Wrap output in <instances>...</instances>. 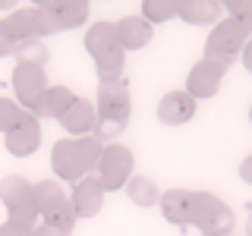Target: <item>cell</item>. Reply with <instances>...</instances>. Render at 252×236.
<instances>
[{"instance_id":"obj_16","label":"cell","mask_w":252,"mask_h":236,"mask_svg":"<svg viewBox=\"0 0 252 236\" xmlns=\"http://www.w3.org/2000/svg\"><path fill=\"white\" fill-rule=\"evenodd\" d=\"M94 120H98L94 104H92V101H85V98H76L73 107L60 117V126L69 132V139H82V136H92Z\"/></svg>"},{"instance_id":"obj_24","label":"cell","mask_w":252,"mask_h":236,"mask_svg":"<svg viewBox=\"0 0 252 236\" xmlns=\"http://www.w3.org/2000/svg\"><path fill=\"white\" fill-rule=\"evenodd\" d=\"M227 19H233L246 35H252V0H227Z\"/></svg>"},{"instance_id":"obj_30","label":"cell","mask_w":252,"mask_h":236,"mask_svg":"<svg viewBox=\"0 0 252 236\" xmlns=\"http://www.w3.org/2000/svg\"><path fill=\"white\" fill-rule=\"evenodd\" d=\"M240 179L252 186V154H249V157H243V164H240Z\"/></svg>"},{"instance_id":"obj_11","label":"cell","mask_w":252,"mask_h":236,"mask_svg":"<svg viewBox=\"0 0 252 236\" xmlns=\"http://www.w3.org/2000/svg\"><path fill=\"white\" fill-rule=\"evenodd\" d=\"M6 142V151L13 157H29L38 151V145H41V123H38V117L26 114V120H22L16 129H10L3 136Z\"/></svg>"},{"instance_id":"obj_20","label":"cell","mask_w":252,"mask_h":236,"mask_svg":"<svg viewBox=\"0 0 252 236\" xmlns=\"http://www.w3.org/2000/svg\"><path fill=\"white\" fill-rule=\"evenodd\" d=\"M69 199V192H63V186L57 179H41V183H35V202H38V214H47V211H54L57 205H63Z\"/></svg>"},{"instance_id":"obj_8","label":"cell","mask_w":252,"mask_h":236,"mask_svg":"<svg viewBox=\"0 0 252 236\" xmlns=\"http://www.w3.org/2000/svg\"><path fill=\"white\" fill-rule=\"evenodd\" d=\"M98 120H110V123H129L132 114V98H129V85L123 79L117 82H98V104H94Z\"/></svg>"},{"instance_id":"obj_4","label":"cell","mask_w":252,"mask_h":236,"mask_svg":"<svg viewBox=\"0 0 252 236\" xmlns=\"http://www.w3.org/2000/svg\"><path fill=\"white\" fill-rule=\"evenodd\" d=\"M252 35H246L240 26H236L233 19H220L215 29H211L208 41H205V60L215 63V66H220L227 73L230 69V63L243 54V44L249 41Z\"/></svg>"},{"instance_id":"obj_3","label":"cell","mask_w":252,"mask_h":236,"mask_svg":"<svg viewBox=\"0 0 252 236\" xmlns=\"http://www.w3.org/2000/svg\"><path fill=\"white\" fill-rule=\"evenodd\" d=\"M189 224L199 227L202 236H230L236 217L233 208L224 199H218L215 192H192V214Z\"/></svg>"},{"instance_id":"obj_13","label":"cell","mask_w":252,"mask_h":236,"mask_svg":"<svg viewBox=\"0 0 252 236\" xmlns=\"http://www.w3.org/2000/svg\"><path fill=\"white\" fill-rule=\"evenodd\" d=\"M195 117V101L186 91H167L158 101V120L164 126H183Z\"/></svg>"},{"instance_id":"obj_31","label":"cell","mask_w":252,"mask_h":236,"mask_svg":"<svg viewBox=\"0 0 252 236\" xmlns=\"http://www.w3.org/2000/svg\"><path fill=\"white\" fill-rule=\"evenodd\" d=\"M240 57H243V66H246V73L252 76V38L243 44V54H240Z\"/></svg>"},{"instance_id":"obj_12","label":"cell","mask_w":252,"mask_h":236,"mask_svg":"<svg viewBox=\"0 0 252 236\" xmlns=\"http://www.w3.org/2000/svg\"><path fill=\"white\" fill-rule=\"evenodd\" d=\"M114 29L123 51H142L145 44H152V35H155V26L145 22L142 16H120L114 22Z\"/></svg>"},{"instance_id":"obj_1","label":"cell","mask_w":252,"mask_h":236,"mask_svg":"<svg viewBox=\"0 0 252 236\" xmlns=\"http://www.w3.org/2000/svg\"><path fill=\"white\" fill-rule=\"evenodd\" d=\"M101 142L94 136H82V139H60L51 148V167L60 179L79 183L82 177H89L101 157Z\"/></svg>"},{"instance_id":"obj_25","label":"cell","mask_w":252,"mask_h":236,"mask_svg":"<svg viewBox=\"0 0 252 236\" xmlns=\"http://www.w3.org/2000/svg\"><path fill=\"white\" fill-rule=\"evenodd\" d=\"M22 120H26V110L16 104L13 98H0V132L6 136V132L16 129Z\"/></svg>"},{"instance_id":"obj_5","label":"cell","mask_w":252,"mask_h":236,"mask_svg":"<svg viewBox=\"0 0 252 236\" xmlns=\"http://www.w3.org/2000/svg\"><path fill=\"white\" fill-rule=\"evenodd\" d=\"M13 91H16V104L26 110V114L44 117V94H47L44 66L16 63V69H13Z\"/></svg>"},{"instance_id":"obj_19","label":"cell","mask_w":252,"mask_h":236,"mask_svg":"<svg viewBox=\"0 0 252 236\" xmlns=\"http://www.w3.org/2000/svg\"><path fill=\"white\" fill-rule=\"evenodd\" d=\"M3 31L16 41V47H19L22 41H32V38H35V19H32V6H29V10H13V13L3 19Z\"/></svg>"},{"instance_id":"obj_29","label":"cell","mask_w":252,"mask_h":236,"mask_svg":"<svg viewBox=\"0 0 252 236\" xmlns=\"http://www.w3.org/2000/svg\"><path fill=\"white\" fill-rule=\"evenodd\" d=\"M29 236H66L63 230H57V227H47V224H38V227H32V233Z\"/></svg>"},{"instance_id":"obj_26","label":"cell","mask_w":252,"mask_h":236,"mask_svg":"<svg viewBox=\"0 0 252 236\" xmlns=\"http://www.w3.org/2000/svg\"><path fill=\"white\" fill-rule=\"evenodd\" d=\"M32 19H35V38H41V41L60 31V29H57V22H54V16L44 10V3H41V0H38V3L32 6Z\"/></svg>"},{"instance_id":"obj_28","label":"cell","mask_w":252,"mask_h":236,"mask_svg":"<svg viewBox=\"0 0 252 236\" xmlns=\"http://www.w3.org/2000/svg\"><path fill=\"white\" fill-rule=\"evenodd\" d=\"M16 54V41L3 31V22H0V57H13Z\"/></svg>"},{"instance_id":"obj_15","label":"cell","mask_w":252,"mask_h":236,"mask_svg":"<svg viewBox=\"0 0 252 236\" xmlns=\"http://www.w3.org/2000/svg\"><path fill=\"white\" fill-rule=\"evenodd\" d=\"M224 3L220 0H177V16L189 26H218Z\"/></svg>"},{"instance_id":"obj_2","label":"cell","mask_w":252,"mask_h":236,"mask_svg":"<svg viewBox=\"0 0 252 236\" xmlns=\"http://www.w3.org/2000/svg\"><path fill=\"white\" fill-rule=\"evenodd\" d=\"M85 51H89L92 60H94L98 82H117V79H123L126 51L120 47L114 22H92L89 31H85Z\"/></svg>"},{"instance_id":"obj_33","label":"cell","mask_w":252,"mask_h":236,"mask_svg":"<svg viewBox=\"0 0 252 236\" xmlns=\"http://www.w3.org/2000/svg\"><path fill=\"white\" fill-rule=\"evenodd\" d=\"M249 120H252V107H249Z\"/></svg>"},{"instance_id":"obj_6","label":"cell","mask_w":252,"mask_h":236,"mask_svg":"<svg viewBox=\"0 0 252 236\" xmlns=\"http://www.w3.org/2000/svg\"><path fill=\"white\" fill-rule=\"evenodd\" d=\"M0 202L10 211V220H19L26 227H35L38 214V202H35V183H29L19 173H10V177L0 179Z\"/></svg>"},{"instance_id":"obj_21","label":"cell","mask_w":252,"mask_h":236,"mask_svg":"<svg viewBox=\"0 0 252 236\" xmlns=\"http://www.w3.org/2000/svg\"><path fill=\"white\" fill-rule=\"evenodd\" d=\"M76 94L69 85H47V94H44V117H54V120H60L63 114H66L69 107H73Z\"/></svg>"},{"instance_id":"obj_32","label":"cell","mask_w":252,"mask_h":236,"mask_svg":"<svg viewBox=\"0 0 252 236\" xmlns=\"http://www.w3.org/2000/svg\"><path fill=\"white\" fill-rule=\"evenodd\" d=\"M246 236H252V214H249V220H246Z\"/></svg>"},{"instance_id":"obj_18","label":"cell","mask_w":252,"mask_h":236,"mask_svg":"<svg viewBox=\"0 0 252 236\" xmlns=\"http://www.w3.org/2000/svg\"><path fill=\"white\" fill-rule=\"evenodd\" d=\"M123 189H126V195H129V202L139 205V208H152V205L161 202V189L155 186L152 177H136V173H132V179Z\"/></svg>"},{"instance_id":"obj_27","label":"cell","mask_w":252,"mask_h":236,"mask_svg":"<svg viewBox=\"0 0 252 236\" xmlns=\"http://www.w3.org/2000/svg\"><path fill=\"white\" fill-rule=\"evenodd\" d=\"M29 233H32V227L19 224V220H10V217H6L3 224H0V236H29Z\"/></svg>"},{"instance_id":"obj_7","label":"cell","mask_w":252,"mask_h":236,"mask_svg":"<svg viewBox=\"0 0 252 236\" xmlns=\"http://www.w3.org/2000/svg\"><path fill=\"white\" fill-rule=\"evenodd\" d=\"M132 170H136V154H132L126 145L110 142V145L101 148V157H98V164H94V177L101 179L104 192L123 189L132 179Z\"/></svg>"},{"instance_id":"obj_9","label":"cell","mask_w":252,"mask_h":236,"mask_svg":"<svg viewBox=\"0 0 252 236\" xmlns=\"http://www.w3.org/2000/svg\"><path fill=\"white\" fill-rule=\"evenodd\" d=\"M104 186H101V179L89 173V177H82L79 183L73 186V192H69V205H73L76 217H94L101 208H104Z\"/></svg>"},{"instance_id":"obj_10","label":"cell","mask_w":252,"mask_h":236,"mask_svg":"<svg viewBox=\"0 0 252 236\" xmlns=\"http://www.w3.org/2000/svg\"><path fill=\"white\" fill-rule=\"evenodd\" d=\"M220 79H224V69L202 57L192 69H189V76H186V94L192 101L215 98V94L220 91Z\"/></svg>"},{"instance_id":"obj_17","label":"cell","mask_w":252,"mask_h":236,"mask_svg":"<svg viewBox=\"0 0 252 236\" xmlns=\"http://www.w3.org/2000/svg\"><path fill=\"white\" fill-rule=\"evenodd\" d=\"M158 205H161L164 220H170L177 227H186L189 214H192V192L189 189H167V192H161Z\"/></svg>"},{"instance_id":"obj_14","label":"cell","mask_w":252,"mask_h":236,"mask_svg":"<svg viewBox=\"0 0 252 236\" xmlns=\"http://www.w3.org/2000/svg\"><path fill=\"white\" fill-rule=\"evenodd\" d=\"M44 10L54 16V22H57L60 31L66 29H79L89 22V10L92 6L85 3V0H41Z\"/></svg>"},{"instance_id":"obj_23","label":"cell","mask_w":252,"mask_h":236,"mask_svg":"<svg viewBox=\"0 0 252 236\" xmlns=\"http://www.w3.org/2000/svg\"><path fill=\"white\" fill-rule=\"evenodd\" d=\"M142 19L145 22H167V19H173L177 16V0H145L142 3Z\"/></svg>"},{"instance_id":"obj_22","label":"cell","mask_w":252,"mask_h":236,"mask_svg":"<svg viewBox=\"0 0 252 236\" xmlns=\"http://www.w3.org/2000/svg\"><path fill=\"white\" fill-rule=\"evenodd\" d=\"M16 63H32V66H44L47 63V44L41 38H32V41H22L16 47Z\"/></svg>"}]
</instances>
